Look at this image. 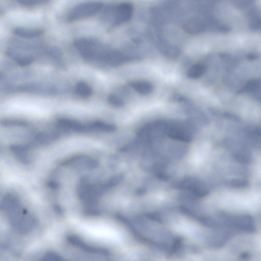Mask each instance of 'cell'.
<instances>
[{"label":"cell","mask_w":261,"mask_h":261,"mask_svg":"<svg viewBox=\"0 0 261 261\" xmlns=\"http://www.w3.org/2000/svg\"><path fill=\"white\" fill-rule=\"evenodd\" d=\"M75 48L85 59L88 60H100L108 50L98 40L88 38H79L73 41Z\"/></svg>","instance_id":"6da1fadb"},{"label":"cell","mask_w":261,"mask_h":261,"mask_svg":"<svg viewBox=\"0 0 261 261\" xmlns=\"http://www.w3.org/2000/svg\"><path fill=\"white\" fill-rule=\"evenodd\" d=\"M103 3L99 2H85L75 6L69 12L67 17L69 22L93 16L101 9Z\"/></svg>","instance_id":"7a4b0ae2"},{"label":"cell","mask_w":261,"mask_h":261,"mask_svg":"<svg viewBox=\"0 0 261 261\" xmlns=\"http://www.w3.org/2000/svg\"><path fill=\"white\" fill-rule=\"evenodd\" d=\"M114 20V24H120L129 20L132 16L133 8L130 4L123 3L116 7Z\"/></svg>","instance_id":"3957f363"},{"label":"cell","mask_w":261,"mask_h":261,"mask_svg":"<svg viewBox=\"0 0 261 261\" xmlns=\"http://www.w3.org/2000/svg\"><path fill=\"white\" fill-rule=\"evenodd\" d=\"M129 84L136 92L142 95H149L153 90L152 84L146 81H133L130 82Z\"/></svg>","instance_id":"277c9868"},{"label":"cell","mask_w":261,"mask_h":261,"mask_svg":"<svg viewBox=\"0 0 261 261\" xmlns=\"http://www.w3.org/2000/svg\"><path fill=\"white\" fill-rule=\"evenodd\" d=\"M14 34L18 36L26 38L38 37L43 34L44 31L41 29H30L22 27H17L13 30Z\"/></svg>","instance_id":"5b68a950"},{"label":"cell","mask_w":261,"mask_h":261,"mask_svg":"<svg viewBox=\"0 0 261 261\" xmlns=\"http://www.w3.org/2000/svg\"><path fill=\"white\" fill-rule=\"evenodd\" d=\"M206 66L201 63H197L191 65L188 70L186 75L191 79H196L202 76L206 72Z\"/></svg>","instance_id":"8992f818"},{"label":"cell","mask_w":261,"mask_h":261,"mask_svg":"<svg viewBox=\"0 0 261 261\" xmlns=\"http://www.w3.org/2000/svg\"><path fill=\"white\" fill-rule=\"evenodd\" d=\"M260 86L259 79L251 80L247 83L238 92V94L251 92L258 90Z\"/></svg>","instance_id":"52a82bcc"},{"label":"cell","mask_w":261,"mask_h":261,"mask_svg":"<svg viewBox=\"0 0 261 261\" xmlns=\"http://www.w3.org/2000/svg\"><path fill=\"white\" fill-rule=\"evenodd\" d=\"M75 92L77 94L84 97L89 96L93 93L91 87L87 84L83 82H80L77 84Z\"/></svg>","instance_id":"ba28073f"},{"label":"cell","mask_w":261,"mask_h":261,"mask_svg":"<svg viewBox=\"0 0 261 261\" xmlns=\"http://www.w3.org/2000/svg\"><path fill=\"white\" fill-rule=\"evenodd\" d=\"M107 100L110 104L115 107H121L124 104V101L121 97L115 94H111L109 95Z\"/></svg>","instance_id":"9c48e42d"},{"label":"cell","mask_w":261,"mask_h":261,"mask_svg":"<svg viewBox=\"0 0 261 261\" xmlns=\"http://www.w3.org/2000/svg\"><path fill=\"white\" fill-rule=\"evenodd\" d=\"M41 0H18V3L23 5L32 6L36 4L41 3L43 1Z\"/></svg>","instance_id":"30bf717a"},{"label":"cell","mask_w":261,"mask_h":261,"mask_svg":"<svg viewBox=\"0 0 261 261\" xmlns=\"http://www.w3.org/2000/svg\"><path fill=\"white\" fill-rule=\"evenodd\" d=\"M246 58L250 60H253L256 59L258 57V55L256 53H250L247 55Z\"/></svg>","instance_id":"8fae6325"}]
</instances>
